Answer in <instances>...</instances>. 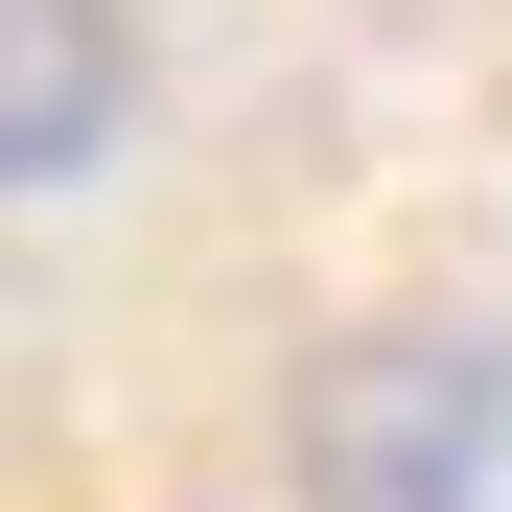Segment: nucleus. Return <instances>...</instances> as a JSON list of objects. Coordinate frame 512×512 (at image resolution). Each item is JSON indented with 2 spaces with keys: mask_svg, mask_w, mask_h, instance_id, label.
I'll return each instance as SVG.
<instances>
[{
  "mask_svg": "<svg viewBox=\"0 0 512 512\" xmlns=\"http://www.w3.org/2000/svg\"><path fill=\"white\" fill-rule=\"evenodd\" d=\"M489 443H512V350H419V326H373V350H326V396H303V489L326 512H466L489 489Z\"/></svg>",
  "mask_w": 512,
  "mask_h": 512,
  "instance_id": "f257e3e1",
  "label": "nucleus"
},
{
  "mask_svg": "<svg viewBox=\"0 0 512 512\" xmlns=\"http://www.w3.org/2000/svg\"><path fill=\"white\" fill-rule=\"evenodd\" d=\"M140 117V24L117 0H0V210L24 187H94Z\"/></svg>",
  "mask_w": 512,
  "mask_h": 512,
  "instance_id": "f03ea898",
  "label": "nucleus"
}]
</instances>
